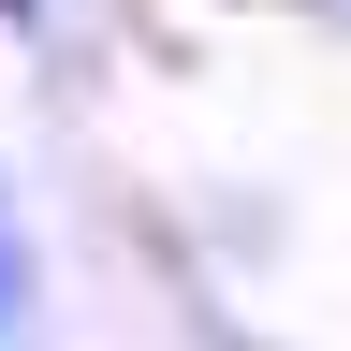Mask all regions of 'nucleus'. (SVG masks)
<instances>
[{
    "instance_id": "nucleus-1",
    "label": "nucleus",
    "mask_w": 351,
    "mask_h": 351,
    "mask_svg": "<svg viewBox=\"0 0 351 351\" xmlns=\"http://www.w3.org/2000/svg\"><path fill=\"white\" fill-rule=\"evenodd\" d=\"M15 322H29V249L0 234V351H15Z\"/></svg>"
},
{
    "instance_id": "nucleus-2",
    "label": "nucleus",
    "mask_w": 351,
    "mask_h": 351,
    "mask_svg": "<svg viewBox=\"0 0 351 351\" xmlns=\"http://www.w3.org/2000/svg\"><path fill=\"white\" fill-rule=\"evenodd\" d=\"M29 15H44V0H0V29H29Z\"/></svg>"
},
{
    "instance_id": "nucleus-3",
    "label": "nucleus",
    "mask_w": 351,
    "mask_h": 351,
    "mask_svg": "<svg viewBox=\"0 0 351 351\" xmlns=\"http://www.w3.org/2000/svg\"><path fill=\"white\" fill-rule=\"evenodd\" d=\"M205 351H263V337H205Z\"/></svg>"
}]
</instances>
